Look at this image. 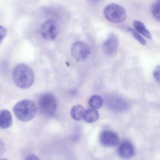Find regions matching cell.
I'll list each match as a JSON object with an SVG mask.
<instances>
[{"mask_svg": "<svg viewBox=\"0 0 160 160\" xmlns=\"http://www.w3.org/2000/svg\"><path fill=\"white\" fill-rule=\"evenodd\" d=\"M13 78L17 87L20 88L27 89L31 87L34 82V73L29 66L20 63L15 67Z\"/></svg>", "mask_w": 160, "mask_h": 160, "instance_id": "obj_1", "label": "cell"}, {"mask_svg": "<svg viewBox=\"0 0 160 160\" xmlns=\"http://www.w3.org/2000/svg\"><path fill=\"white\" fill-rule=\"evenodd\" d=\"M37 110V107L34 103L30 100L19 101L13 107V112L16 117L24 122L32 120L35 117Z\"/></svg>", "mask_w": 160, "mask_h": 160, "instance_id": "obj_2", "label": "cell"}, {"mask_svg": "<svg viewBox=\"0 0 160 160\" xmlns=\"http://www.w3.org/2000/svg\"><path fill=\"white\" fill-rule=\"evenodd\" d=\"M38 106L43 115L47 117H53L58 108L57 98L52 93H44L39 97Z\"/></svg>", "mask_w": 160, "mask_h": 160, "instance_id": "obj_3", "label": "cell"}, {"mask_svg": "<svg viewBox=\"0 0 160 160\" xmlns=\"http://www.w3.org/2000/svg\"><path fill=\"white\" fill-rule=\"evenodd\" d=\"M103 13L108 20L114 23H121L126 19L127 17L125 9L117 3H110L107 5Z\"/></svg>", "mask_w": 160, "mask_h": 160, "instance_id": "obj_4", "label": "cell"}, {"mask_svg": "<svg viewBox=\"0 0 160 160\" xmlns=\"http://www.w3.org/2000/svg\"><path fill=\"white\" fill-rule=\"evenodd\" d=\"M73 58L78 62H82L88 59L91 54L90 47L87 43L78 41L73 44L71 48Z\"/></svg>", "mask_w": 160, "mask_h": 160, "instance_id": "obj_5", "label": "cell"}, {"mask_svg": "<svg viewBox=\"0 0 160 160\" xmlns=\"http://www.w3.org/2000/svg\"><path fill=\"white\" fill-rule=\"evenodd\" d=\"M58 23L52 19L44 22L41 27V35L45 40L49 41L55 40L58 36Z\"/></svg>", "mask_w": 160, "mask_h": 160, "instance_id": "obj_6", "label": "cell"}, {"mask_svg": "<svg viewBox=\"0 0 160 160\" xmlns=\"http://www.w3.org/2000/svg\"><path fill=\"white\" fill-rule=\"evenodd\" d=\"M100 140L102 146L111 148L118 144L119 138L118 136L115 132L109 130H105L101 134Z\"/></svg>", "mask_w": 160, "mask_h": 160, "instance_id": "obj_7", "label": "cell"}, {"mask_svg": "<svg viewBox=\"0 0 160 160\" xmlns=\"http://www.w3.org/2000/svg\"><path fill=\"white\" fill-rule=\"evenodd\" d=\"M118 154L121 158L124 160L132 158L135 154V149L132 142L128 140L123 141L119 147Z\"/></svg>", "mask_w": 160, "mask_h": 160, "instance_id": "obj_8", "label": "cell"}, {"mask_svg": "<svg viewBox=\"0 0 160 160\" xmlns=\"http://www.w3.org/2000/svg\"><path fill=\"white\" fill-rule=\"evenodd\" d=\"M118 40L116 34L111 33L108 35L103 45L105 53L108 55L114 54L118 49Z\"/></svg>", "mask_w": 160, "mask_h": 160, "instance_id": "obj_9", "label": "cell"}, {"mask_svg": "<svg viewBox=\"0 0 160 160\" xmlns=\"http://www.w3.org/2000/svg\"><path fill=\"white\" fill-rule=\"evenodd\" d=\"M106 103L109 107L115 110H123L127 107V103L118 96H109L107 98Z\"/></svg>", "mask_w": 160, "mask_h": 160, "instance_id": "obj_10", "label": "cell"}, {"mask_svg": "<svg viewBox=\"0 0 160 160\" xmlns=\"http://www.w3.org/2000/svg\"><path fill=\"white\" fill-rule=\"evenodd\" d=\"M12 116L11 112L7 109L0 111V128L7 129L12 124Z\"/></svg>", "mask_w": 160, "mask_h": 160, "instance_id": "obj_11", "label": "cell"}, {"mask_svg": "<svg viewBox=\"0 0 160 160\" xmlns=\"http://www.w3.org/2000/svg\"><path fill=\"white\" fill-rule=\"evenodd\" d=\"M133 25L137 32H138L142 35H144L148 39L151 38L152 36L150 32L142 22L135 20L134 21Z\"/></svg>", "mask_w": 160, "mask_h": 160, "instance_id": "obj_12", "label": "cell"}, {"mask_svg": "<svg viewBox=\"0 0 160 160\" xmlns=\"http://www.w3.org/2000/svg\"><path fill=\"white\" fill-rule=\"evenodd\" d=\"M85 110L81 105H76L71 109V115L76 121H80L84 118Z\"/></svg>", "mask_w": 160, "mask_h": 160, "instance_id": "obj_13", "label": "cell"}, {"mask_svg": "<svg viewBox=\"0 0 160 160\" xmlns=\"http://www.w3.org/2000/svg\"><path fill=\"white\" fill-rule=\"evenodd\" d=\"M99 113L97 110L90 108L85 111L83 118L86 122L88 123H92L96 121L99 118Z\"/></svg>", "mask_w": 160, "mask_h": 160, "instance_id": "obj_14", "label": "cell"}, {"mask_svg": "<svg viewBox=\"0 0 160 160\" xmlns=\"http://www.w3.org/2000/svg\"><path fill=\"white\" fill-rule=\"evenodd\" d=\"M89 105L92 109H99L102 106L103 101L101 96L94 95L91 96L88 101Z\"/></svg>", "mask_w": 160, "mask_h": 160, "instance_id": "obj_15", "label": "cell"}, {"mask_svg": "<svg viewBox=\"0 0 160 160\" xmlns=\"http://www.w3.org/2000/svg\"><path fill=\"white\" fill-rule=\"evenodd\" d=\"M151 12L154 19L159 22L160 20V1L153 2L151 7Z\"/></svg>", "mask_w": 160, "mask_h": 160, "instance_id": "obj_16", "label": "cell"}, {"mask_svg": "<svg viewBox=\"0 0 160 160\" xmlns=\"http://www.w3.org/2000/svg\"><path fill=\"white\" fill-rule=\"evenodd\" d=\"M127 30L131 33L133 37L141 44L145 45L146 44V41L138 32H137L135 30L133 29L132 28H128Z\"/></svg>", "mask_w": 160, "mask_h": 160, "instance_id": "obj_17", "label": "cell"}, {"mask_svg": "<svg viewBox=\"0 0 160 160\" xmlns=\"http://www.w3.org/2000/svg\"><path fill=\"white\" fill-rule=\"evenodd\" d=\"M153 76L156 82L160 83V66L155 67L153 71Z\"/></svg>", "mask_w": 160, "mask_h": 160, "instance_id": "obj_18", "label": "cell"}, {"mask_svg": "<svg viewBox=\"0 0 160 160\" xmlns=\"http://www.w3.org/2000/svg\"><path fill=\"white\" fill-rule=\"evenodd\" d=\"M7 29L4 27L0 26V43L1 42L7 34Z\"/></svg>", "mask_w": 160, "mask_h": 160, "instance_id": "obj_19", "label": "cell"}, {"mask_svg": "<svg viewBox=\"0 0 160 160\" xmlns=\"http://www.w3.org/2000/svg\"><path fill=\"white\" fill-rule=\"evenodd\" d=\"M5 146L3 141L0 139V157H1L5 151Z\"/></svg>", "mask_w": 160, "mask_h": 160, "instance_id": "obj_20", "label": "cell"}, {"mask_svg": "<svg viewBox=\"0 0 160 160\" xmlns=\"http://www.w3.org/2000/svg\"><path fill=\"white\" fill-rule=\"evenodd\" d=\"M26 160H40V159H39V157H37L36 155L32 154V155L28 156Z\"/></svg>", "mask_w": 160, "mask_h": 160, "instance_id": "obj_21", "label": "cell"}, {"mask_svg": "<svg viewBox=\"0 0 160 160\" xmlns=\"http://www.w3.org/2000/svg\"><path fill=\"white\" fill-rule=\"evenodd\" d=\"M0 160H9L7 159H5V158H3V159H0Z\"/></svg>", "mask_w": 160, "mask_h": 160, "instance_id": "obj_22", "label": "cell"}]
</instances>
